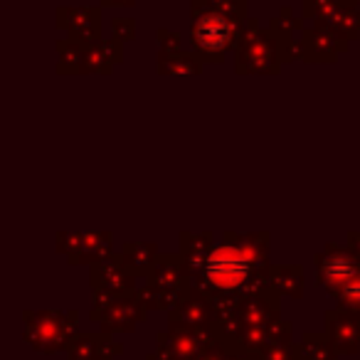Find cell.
Wrapping results in <instances>:
<instances>
[{
  "label": "cell",
  "mask_w": 360,
  "mask_h": 360,
  "mask_svg": "<svg viewBox=\"0 0 360 360\" xmlns=\"http://www.w3.org/2000/svg\"><path fill=\"white\" fill-rule=\"evenodd\" d=\"M245 271H247V264L242 259H237V257L220 255L210 262V276L220 286H235L237 281L245 276Z\"/></svg>",
  "instance_id": "obj_1"
}]
</instances>
